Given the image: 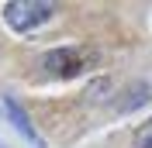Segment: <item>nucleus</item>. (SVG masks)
<instances>
[{"mask_svg":"<svg viewBox=\"0 0 152 148\" xmlns=\"http://www.w3.org/2000/svg\"><path fill=\"white\" fill-rule=\"evenodd\" d=\"M45 69L62 73V76H73V73L83 69V52H76V48H59V52L45 55Z\"/></svg>","mask_w":152,"mask_h":148,"instance_id":"nucleus-2","label":"nucleus"},{"mask_svg":"<svg viewBox=\"0 0 152 148\" xmlns=\"http://www.w3.org/2000/svg\"><path fill=\"white\" fill-rule=\"evenodd\" d=\"M52 17V7L48 4H38V0H14L4 7V21H7L14 31H31L38 24H45Z\"/></svg>","mask_w":152,"mask_h":148,"instance_id":"nucleus-1","label":"nucleus"},{"mask_svg":"<svg viewBox=\"0 0 152 148\" xmlns=\"http://www.w3.org/2000/svg\"><path fill=\"white\" fill-rule=\"evenodd\" d=\"M135 148H152V120H145L142 128L135 131Z\"/></svg>","mask_w":152,"mask_h":148,"instance_id":"nucleus-4","label":"nucleus"},{"mask_svg":"<svg viewBox=\"0 0 152 148\" xmlns=\"http://www.w3.org/2000/svg\"><path fill=\"white\" fill-rule=\"evenodd\" d=\"M7 114H10V120H14V124H18V128L24 131L28 138H35V131H31V124H28V114L21 110V107H18V100H10V96H7Z\"/></svg>","mask_w":152,"mask_h":148,"instance_id":"nucleus-3","label":"nucleus"}]
</instances>
